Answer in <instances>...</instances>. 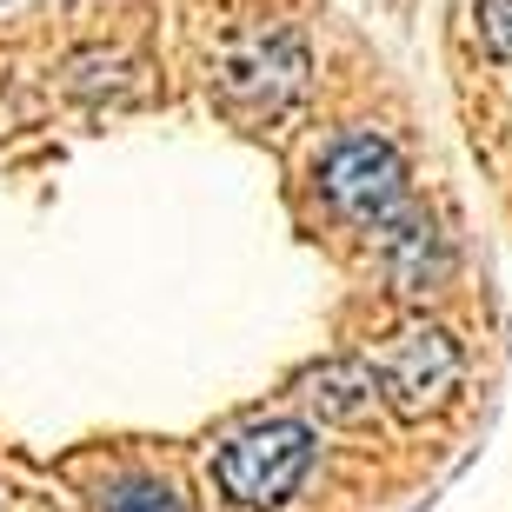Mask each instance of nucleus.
Instances as JSON below:
<instances>
[{
  "mask_svg": "<svg viewBox=\"0 0 512 512\" xmlns=\"http://www.w3.org/2000/svg\"><path fill=\"white\" fill-rule=\"evenodd\" d=\"M320 193L333 200V213L340 220H353V227H399L406 220V167H399V153L386 147L380 133H346L340 147L320 160Z\"/></svg>",
  "mask_w": 512,
  "mask_h": 512,
  "instance_id": "nucleus-2",
  "label": "nucleus"
},
{
  "mask_svg": "<svg viewBox=\"0 0 512 512\" xmlns=\"http://www.w3.org/2000/svg\"><path fill=\"white\" fill-rule=\"evenodd\" d=\"M313 466V446H306V426L293 419H273V426H253V433L227 439L220 459H213V479L233 506H280L293 499V486Z\"/></svg>",
  "mask_w": 512,
  "mask_h": 512,
  "instance_id": "nucleus-3",
  "label": "nucleus"
},
{
  "mask_svg": "<svg viewBox=\"0 0 512 512\" xmlns=\"http://www.w3.org/2000/svg\"><path fill=\"white\" fill-rule=\"evenodd\" d=\"M306 399H313V413H320V419H340V426L373 419V406H380L373 360H326L320 373H313V386H306Z\"/></svg>",
  "mask_w": 512,
  "mask_h": 512,
  "instance_id": "nucleus-5",
  "label": "nucleus"
},
{
  "mask_svg": "<svg viewBox=\"0 0 512 512\" xmlns=\"http://www.w3.org/2000/svg\"><path fill=\"white\" fill-rule=\"evenodd\" d=\"M373 380H380V399L393 413L419 419L459 393V346L439 326H406L399 340L373 353Z\"/></svg>",
  "mask_w": 512,
  "mask_h": 512,
  "instance_id": "nucleus-4",
  "label": "nucleus"
},
{
  "mask_svg": "<svg viewBox=\"0 0 512 512\" xmlns=\"http://www.w3.org/2000/svg\"><path fill=\"white\" fill-rule=\"evenodd\" d=\"M107 512H187L167 486H114L107 493Z\"/></svg>",
  "mask_w": 512,
  "mask_h": 512,
  "instance_id": "nucleus-6",
  "label": "nucleus"
},
{
  "mask_svg": "<svg viewBox=\"0 0 512 512\" xmlns=\"http://www.w3.org/2000/svg\"><path fill=\"white\" fill-rule=\"evenodd\" d=\"M313 80V54L306 34L286 20H240L213 47V87L233 114H280L306 94Z\"/></svg>",
  "mask_w": 512,
  "mask_h": 512,
  "instance_id": "nucleus-1",
  "label": "nucleus"
},
{
  "mask_svg": "<svg viewBox=\"0 0 512 512\" xmlns=\"http://www.w3.org/2000/svg\"><path fill=\"white\" fill-rule=\"evenodd\" d=\"M479 34H486L493 60H512V0H479Z\"/></svg>",
  "mask_w": 512,
  "mask_h": 512,
  "instance_id": "nucleus-7",
  "label": "nucleus"
}]
</instances>
